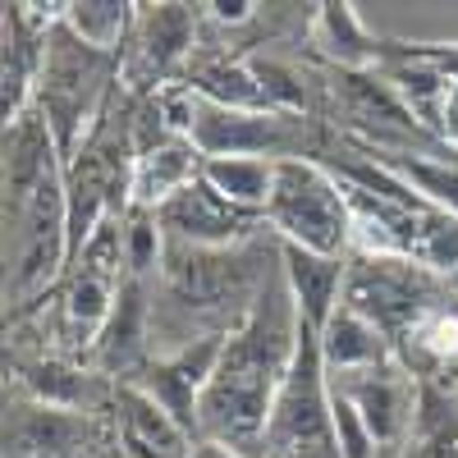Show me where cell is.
I'll return each instance as SVG.
<instances>
[{
  "label": "cell",
  "mask_w": 458,
  "mask_h": 458,
  "mask_svg": "<svg viewBox=\"0 0 458 458\" xmlns=\"http://www.w3.org/2000/svg\"><path fill=\"white\" fill-rule=\"evenodd\" d=\"M298 349V302L284 271L266 280L252 298L243 326L225 339L216 376L207 380L198 403V431L234 449H257L271 431L276 394L289 376Z\"/></svg>",
  "instance_id": "1"
},
{
  "label": "cell",
  "mask_w": 458,
  "mask_h": 458,
  "mask_svg": "<svg viewBox=\"0 0 458 458\" xmlns=\"http://www.w3.org/2000/svg\"><path fill=\"white\" fill-rule=\"evenodd\" d=\"M266 225L280 234V243L321 257H344V248H353V207L344 193V179L302 157L276 165Z\"/></svg>",
  "instance_id": "2"
},
{
  "label": "cell",
  "mask_w": 458,
  "mask_h": 458,
  "mask_svg": "<svg viewBox=\"0 0 458 458\" xmlns=\"http://www.w3.org/2000/svg\"><path fill=\"white\" fill-rule=\"evenodd\" d=\"M344 302L386 335H403L436 308L427 266L412 257H358L344 276Z\"/></svg>",
  "instance_id": "3"
},
{
  "label": "cell",
  "mask_w": 458,
  "mask_h": 458,
  "mask_svg": "<svg viewBox=\"0 0 458 458\" xmlns=\"http://www.w3.org/2000/svg\"><path fill=\"white\" fill-rule=\"evenodd\" d=\"M302 133L298 114L284 110H234V106H216L198 101V120H193V147L207 161L216 157H266V161H293V138Z\"/></svg>",
  "instance_id": "4"
},
{
  "label": "cell",
  "mask_w": 458,
  "mask_h": 458,
  "mask_svg": "<svg viewBox=\"0 0 458 458\" xmlns=\"http://www.w3.org/2000/svg\"><path fill=\"white\" fill-rule=\"evenodd\" d=\"M193 51V10L183 5H147L133 19V42L120 60V83L133 97H157L170 73Z\"/></svg>",
  "instance_id": "5"
},
{
  "label": "cell",
  "mask_w": 458,
  "mask_h": 458,
  "mask_svg": "<svg viewBox=\"0 0 458 458\" xmlns=\"http://www.w3.org/2000/svg\"><path fill=\"white\" fill-rule=\"evenodd\" d=\"M257 216L229 207L207 179H193L174 193L161 211H157V225L165 229V239H174L179 248H207V252H225L234 248L248 229H252Z\"/></svg>",
  "instance_id": "6"
},
{
  "label": "cell",
  "mask_w": 458,
  "mask_h": 458,
  "mask_svg": "<svg viewBox=\"0 0 458 458\" xmlns=\"http://www.w3.org/2000/svg\"><path fill=\"white\" fill-rule=\"evenodd\" d=\"M330 390H339L358 408V417L367 422L376 445L394 449L408 436L417 399H412V380H408L403 367L386 362V367H371V371H358V376H330Z\"/></svg>",
  "instance_id": "7"
},
{
  "label": "cell",
  "mask_w": 458,
  "mask_h": 458,
  "mask_svg": "<svg viewBox=\"0 0 458 458\" xmlns=\"http://www.w3.org/2000/svg\"><path fill=\"white\" fill-rule=\"evenodd\" d=\"M220 353H225V335H202L198 344H188V349L165 353L157 367H151V376L142 380V390L157 399L183 431H193L202 390L220 367Z\"/></svg>",
  "instance_id": "8"
},
{
  "label": "cell",
  "mask_w": 458,
  "mask_h": 458,
  "mask_svg": "<svg viewBox=\"0 0 458 458\" xmlns=\"http://www.w3.org/2000/svg\"><path fill=\"white\" fill-rule=\"evenodd\" d=\"M202 151L193 138H170L165 147H151L133 157L129 170V211H161L174 193H183L193 179H202Z\"/></svg>",
  "instance_id": "9"
},
{
  "label": "cell",
  "mask_w": 458,
  "mask_h": 458,
  "mask_svg": "<svg viewBox=\"0 0 458 458\" xmlns=\"http://www.w3.org/2000/svg\"><path fill=\"white\" fill-rule=\"evenodd\" d=\"M280 271H284L289 293L298 302V317L312 330H326V321L344 302V276H349V266L339 257H321V252H308V248L280 243Z\"/></svg>",
  "instance_id": "10"
},
{
  "label": "cell",
  "mask_w": 458,
  "mask_h": 458,
  "mask_svg": "<svg viewBox=\"0 0 458 458\" xmlns=\"http://www.w3.org/2000/svg\"><path fill=\"white\" fill-rule=\"evenodd\" d=\"M321 358H326V376H358L371 367H386L390 344H386V330L380 326H371L349 302H339L335 317L321 330Z\"/></svg>",
  "instance_id": "11"
},
{
  "label": "cell",
  "mask_w": 458,
  "mask_h": 458,
  "mask_svg": "<svg viewBox=\"0 0 458 458\" xmlns=\"http://www.w3.org/2000/svg\"><path fill=\"white\" fill-rule=\"evenodd\" d=\"M147 335H151V302L142 293V280H124L120 293H114V312H110V321H106V330L97 339V349H92L97 367L129 371L147 353V344H142Z\"/></svg>",
  "instance_id": "12"
},
{
  "label": "cell",
  "mask_w": 458,
  "mask_h": 458,
  "mask_svg": "<svg viewBox=\"0 0 458 458\" xmlns=\"http://www.w3.org/2000/svg\"><path fill=\"white\" fill-rule=\"evenodd\" d=\"M276 165L280 161H266V157H216L202 161V179L229 207L266 216V202H271V188H276Z\"/></svg>",
  "instance_id": "13"
},
{
  "label": "cell",
  "mask_w": 458,
  "mask_h": 458,
  "mask_svg": "<svg viewBox=\"0 0 458 458\" xmlns=\"http://www.w3.org/2000/svg\"><path fill=\"white\" fill-rule=\"evenodd\" d=\"M83 431H88V427H83L73 412L32 403V408L23 412L19 431H14V445H19L14 458H60V454H69L73 445H79Z\"/></svg>",
  "instance_id": "14"
},
{
  "label": "cell",
  "mask_w": 458,
  "mask_h": 458,
  "mask_svg": "<svg viewBox=\"0 0 458 458\" xmlns=\"http://www.w3.org/2000/svg\"><path fill=\"white\" fill-rule=\"evenodd\" d=\"M312 37H317V47L330 60H339L344 69H367L376 60V42L367 37V28L358 23L353 5H321L317 23H312Z\"/></svg>",
  "instance_id": "15"
},
{
  "label": "cell",
  "mask_w": 458,
  "mask_h": 458,
  "mask_svg": "<svg viewBox=\"0 0 458 458\" xmlns=\"http://www.w3.org/2000/svg\"><path fill=\"white\" fill-rule=\"evenodd\" d=\"M60 23L79 37L83 47L110 55L124 42V32L133 28V5H120V0H83V5H64Z\"/></svg>",
  "instance_id": "16"
},
{
  "label": "cell",
  "mask_w": 458,
  "mask_h": 458,
  "mask_svg": "<svg viewBox=\"0 0 458 458\" xmlns=\"http://www.w3.org/2000/svg\"><path fill=\"white\" fill-rule=\"evenodd\" d=\"M403 349H408V362L427 367V371L458 367V312L431 308L427 317H417L403 330Z\"/></svg>",
  "instance_id": "17"
},
{
  "label": "cell",
  "mask_w": 458,
  "mask_h": 458,
  "mask_svg": "<svg viewBox=\"0 0 458 458\" xmlns=\"http://www.w3.org/2000/svg\"><path fill=\"white\" fill-rule=\"evenodd\" d=\"M386 170H390L394 179H403L427 207L458 216V170H449L445 161H427V157H386Z\"/></svg>",
  "instance_id": "18"
},
{
  "label": "cell",
  "mask_w": 458,
  "mask_h": 458,
  "mask_svg": "<svg viewBox=\"0 0 458 458\" xmlns=\"http://www.w3.org/2000/svg\"><path fill=\"white\" fill-rule=\"evenodd\" d=\"M28 386H32V399H37V403H47V408H64V412H73V408L83 403V376H79V371H69V367H60V362L32 367Z\"/></svg>",
  "instance_id": "19"
},
{
  "label": "cell",
  "mask_w": 458,
  "mask_h": 458,
  "mask_svg": "<svg viewBox=\"0 0 458 458\" xmlns=\"http://www.w3.org/2000/svg\"><path fill=\"white\" fill-rule=\"evenodd\" d=\"M330 427H335V449H339V458H371V454H376V440H371L367 422H362L358 408L344 399L339 390H330Z\"/></svg>",
  "instance_id": "20"
},
{
  "label": "cell",
  "mask_w": 458,
  "mask_h": 458,
  "mask_svg": "<svg viewBox=\"0 0 458 458\" xmlns=\"http://www.w3.org/2000/svg\"><path fill=\"white\" fill-rule=\"evenodd\" d=\"M188 458H248L243 449H234V445H225V440H193V449H188Z\"/></svg>",
  "instance_id": "21"
},
{
  "label": "cell",
  "mask_w": 458,
  "mask_h": 458,
  "mask_svg": "<svg viewBox=\"0 0 458 458\" xmlns=\"http://www.w3.org/2000/svg\"><path fill=\"white\" fill-rule=\"evenodd\" d=\"M211 10H216V19L243 23V19H252V10H257V5H243V0H239V5H211Z\"/></svg>",
  "instance_id": "22"
}]
</instances>
